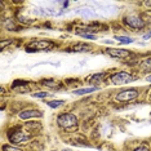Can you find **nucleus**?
Masks as SVG:
<instances>
[{
  "label": "nucleus",
  "mask_w": 151,
  "mask_h": 151,
  "mask_svg": "<svg viewBox=\"0 0 151 151\" xmlns=\"http://www.w3.org/2000/svg\"><path fill=\"white\" fill-rule=\"evenodd\" d=\"M57 123H58V125L62 127V128H71V127H75L78 124V119L74 114L66 112V114H62L58 116Z\"/></svg>",
  "instance_id": "f257e3e1"
},
{
  "label": "nucleus",
  "mask_w": 151,
  "mask_h": 151,
  "mask_svg": "<svg viewBox=\"0 0 151 151\" xmlns=\"http://www.w3.org/2000/svg\"><path fill=\"white\" fill-rule=\"evenodd\" d=\"M133 80H134V79H133L132 75H129L128 73H124V71H123V73H118L111 76V81H112V84H115V85L128 84V83H132Z\"/></svg>",
  "instance_id": "f03ea898"
},
{
  "label": "nucleus",
  "mask_w": 151,
  "mask_h": 151,
  "mask_svg": "<svg viewBox=\"0 0 151 151\" xmlns=\"http://www.w3.org/2000/svg\"><path fill=\"white\" fill-rule=\"evenodd\" d=\"M137 96H138V91H137V89H133V88L125 89V91L116 94V99L120 102H129V101H132V99L137 98Z\"/></svg>",
  "instance_id": "7ed1b4c3"
},
{
  "label": "nucleus",
  "mask_w": 151,
  "mask_h": 151,
  "mask_svg": "<svg viewBox=\"0 0 151 151\" xmlns=\"http://www.w3.org/2000/svg\"><path fill=\"white\" fill-rule=\"evenodd\" d=\"M49 47H52V43L47 42V40H35V42L30 43L27 47V52H35V50H45Z\"/></svg>",
  "instance_id": "20e7f679"
},
{
  "label": "nucleus",
  "mask_w": 151,
  "mask_h": 151,
  "mask_svg": "<svg viewBox=\"0 0 151 151\" xmlns=\"http://www.w3.org/2000/svg\"><path fill=\"white\" fill-rule=\"evenodd\" d=\"M106 52L110 56L116 58H127L130 56V52L128 49H122V48H109V49H106Z\"/></svg>",
  "instance_id": "39448f33"
},
{
  "label": "nucleus",
  "mask_w": 151,
  "mask_h": 151,
  "mask_svg": "<svg viewBox=\"0 0 151 151\" xmlns=\"http://www.w3.org/2000/svg\"><path fill=\"white\" fill-rule=\"evenodd\" d=\"M125 23L132 27V29H142V27L145 26L143 19H141L139 17H137V16H128L125 18Z\"/></svg>",
  "instance_id": "423d86ee"
},
{
  "label": "nucleus",
  "mask_w": 151,
  "mask_h": 151,
  "mask_svg": "<svg viewBox=\"0 0 151 151\" xmlns=\"http://www.w3.org/2000/svg\"><path fill=\"white\" fill-rule=\"evenodd\" d=\"M30 138L29 134H26V133L23 132H16V133H12L11 136H9V139L12 141L13 143H21V142H25Z\"/></svg>",
  "instance_id": "0eeeda50"
},
{
  "label": "nucleus",
  "mask_w": 151,
  "mask_h": 151,
  "mask_svg": "<svg viewBox=\"0 0 151 151\" xmlns=\"http://www.w3.org/2000/svg\"><path fill=\"white\" fill-rule=\"evenodd\" d=\"M43 114L37 110H25V111L19 112V118L21 119H31V118H42Z\"/></svg>",
  "instance_id": "6e6552de"
},
{
  "label": "nucleus",
  "mask_w": 151,
  "mask_h": 151,
  "mask_svg": "<svg viewBox=\"0 0 151 151\" xmlns=\"http://www.w3.org/2000/svg\"><path fill=\"white\" fill-rule=\"evenodd\" d=\"M97 91V87H92V88H80V89H76L74 91V94L76 96H84V94H88V93H92V92Z\"/></svg>",
  "instance_id": "1a4fd4ad"
},
{
  "label": "nucleus",
  "mask_w": 151,
  "mask_h": 151,
  "mask_svg": "<svg viewBox=\"0 0 151 151\" xmlns=\"http://www.w3.org/2000/svg\"><path fill=\"white\" fill-rule=\"evenodd\" d=\"M91 49V45H88V44H76V45L73 47V50L74 52H88V50Z\"/></svg>",
  "instance_id": "9d476101"
},
{
  "label": "nucleus",
  "mask_w": 151,
  "mask_h": 151,
  "mask_svg": "<svg viewBox=\"0 0 151 151\" xmlns=\"http://www.w3.org/2000/svg\"><path fill=\"white\" fill-rule=\"evenodd\" d=\"M141 68H142V71H145V73H150L151 71V58H147L143 62H141Z\"/></svg>",
  "instance_id": "9b49d317"
},
{
  "label": "nucleus",
  "mask_w": 151,
  "mask_h": 151,
  "mask_svg": "<svg viewBox=\"0 0 151 151\" xmlns=\"http://www.w3.org/2000/svg\"><path fill=\"white\" fill-rule=\"evenodd\" d=\"M63 102L65 101H62V99H54V101L48 102V106H49L50 109H57V107H60V106H62Z\"/></svg>",
  "instance_id": "f8f14e48"
},
{
  "label": "nucleus",
  "mask_w": 151,
  "mask_h": 151,
  "mask_svg": "<svg viewBox=\"0 0 151 151\" xmlns=\"http://www.w3.org/2000/svg\"><path fill=\"white\" fill-rule=\"evenodd\" d=\"M115 40H119L120 43H124V44H130L133 42V39H130L128 36H115Z\"/></svg>",
  "instance_id": "ddd939ff"
},
{
  "label": "nucleus",
  "mask_w": 151,
  "mask_h": 151,
  "mask_svg": "<svg viewBox=\"0 0 151 151\" xmlns=\"http://www.w3.org/2000/svg\"><path fill=\"white\" fill-rule=\"evenodd\" d=\"M43 85L50 88H58V83H56L54 80H43Z\"/></svg>",
  "instance_id": "4468645a"
},
{
  "label": "nucleus",
  "mask_w": 151,
  "mask_h": 151,
  "mask_svg": "<svg viewBox=\"0 0 151 151\" xmlns=\"http://www.w3.org/2000/svg\"><path fill=\"white\" fill-rule=\"evenodd\" d=\"M1 150L3 151H22L21 149H17V147H13L11 145H4L1 147Z\"/></svg>",
  "instance_id": "2eb2a0df"
},
{
  "label": "nucleus",
  "mask_w": 151,
  "mask_h": 151,
  "mask_svg": "<svg viewBox=\"0 0 151 151\" xmlns=\"http://www.w3.org/2000/svg\"><path fill=\"white\" fill-rule=\"evenodd\" d=\"M32 96L35 98H44V97H47V96H48V93H47V92H39V93H34Z\"/></svg>",
  "instance_id": "dca6fc26"
},
{
  "label": "nucleus",
  "mask_w": 151,
  "mask_h": 151,
  "mask_svg": "<svg viewBox=\"0 0 151 151\" xmlns=\"http://www.w3.org/2000/svg\"><path fill=\"white\" fill-rule=\"evenodd\" d=\"M105 78V74L104 73H102V74H96V75H93V76H92V80H98V79H101V80H102V79H104Z\"/></svg>",
  "instance_id": "f3484780"
},
{
  "label": "nucleus",
  "mask_w": 151,
  "mask_h": 151,
  "mask_svg": "<svg viewBox=\"0 0 151 151\" xmlns=\"http://www.w3.org/2000/svg\"><path fill=\"white\" fill-rule=\"evenodd\" d=\"M81 36L85 37V39H92V40H96V35H92V34H81Z\"/></svg>",
  "instance_id": "a211bd4d"
},
{
  "label": "nucleus",
  "mask_w": 151,
  "mask_h": 151,
  "mask_svg": "<svg viewBox=\"0 0 151 151\" xmlns=\"http://www.w3.org/2000/svg\"><path fill=\"white\" fill-rule=\"evenodd\" d=\"M134 151H149V149H147L146 146H139V147H137Z\"/></svg>",
  "instance_id": "6ab92c4d"
},
{
  "label": "nucleus",
  "mask_w": 151,
  "mask_h": 151,
  "mask_svg": "<svg viewBox=\"0 0 151 151\" xmlns=\"http://www.w3.org/2000/svg\"><path fill=\"white\" fill-rule=\"evenodd\" d=\"M6 44H11V40H8V42H3L1 44H0V47H1V49H4V47L6 45Z\"/></svg>",
  "instance_id": "aec40b11"
},
{
  "label": "nucleus",
  "mask_w": 151,
  "mask_h": 151,
  "mask_svg": "<svg viewBox=\"0 0 151 151\" xmlns=\"http://www.w3.org/2000/svg\"><path fill=\"white\" fill-rule=\"evenodd\" d=\"M146 81H149V83H151V75H149V76L146 78Z\"/></svg>",
  "instance_id": "412c9836"
},
{
  "label": "nucleus",
  "mask_w": 151,
  "mask_h": 151,
  "mask_svg": "<svg viewBox=\"0 0 151 151\" xmlns=\"http://www.w3.org/2000/svg\"><path fill=\"white\" fill-rule=\"evenodd\" d=\"M151 35H150V34H147V35H145V36H143V39H149V37H150Z\"/></svg>",
  "instance_id": "4be33fe9"
},
{
  "label": "nucleus",
  "mask_w": 151,
  "mask_h": 151,
  "mask_svg": "<svg viewBox=\"0 0 151 151\" xmlns=\"http://www.w3.org/2000/svg\"><path fill=\"white\" fill-rule=\"evenodd\" d=\"M146 4L147 5H151V1H146Z\"/></svg>",
  "instance_id": "5701e85b"
},
{
  "label": "nucleus",
  "mask_w": 151,
  "mask_h": 151,
  "mask_svg": "<svg viewBox=\"0 0 151 151\" xmlns=\"http://www.w3.org/2000/svg\"><path fill=\"white\" fill-rule=\"evenodd\" d=\"M62 151H71V150H68V149H63Z\"/></svg>",
  "instance_id": "b1692460"
}]
</instances>
